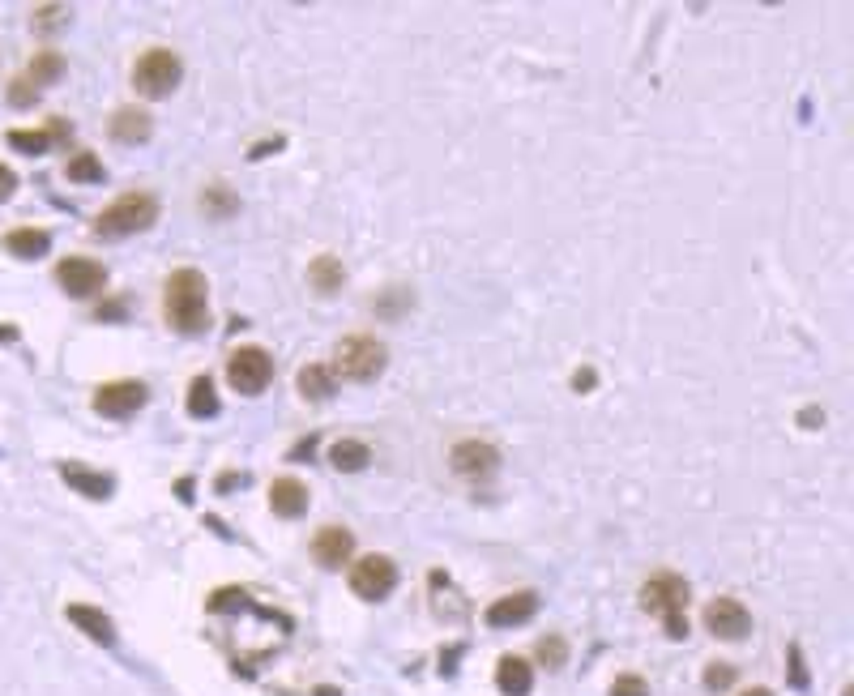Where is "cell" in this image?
<instances>
[{
	"mask_svg": "<svg viewBox=\"0 0 854 696\" xmlns=\"http://www.w3.org/2000/svg\"><path fill=\"white\" fill-rule=\"evenodd\" d=\"M163 316L176 334H205L210 325V282L201 270H176L163 287Z\"/></svg>",
	"mask_w": 854,
	"mask_h": 696,
	"instance_id": "1",
	"label": "cell"
},
{
	"mask_svg": "<svg viewBox=\"0 0 854 696\" xmlns=\"http://www.w3.org/2000/svg\"><path fill=\"white\" fill-rule=\"evenodd\" d=\"M641 607L662 615L667 624V637L671 641H684L688 637V620H684V607H688V581L675 577V573H658L641 585Z\"/></svg>",
	"mask_w": 854,
	"mask_h": 696,
	"instance_id": "2",
	"label": "cell"
},
{
	"mask_svg": "<svg viewBox=\"0 0 854 696\" xmlns=\"http://www.w3.org/2000/svg\"><path fill=\"white\" fill-rule=\"evenodd\" d=\"M158 218V201L150 193H124L116 197L107 210L94 218V235H107V240H120V235H137L150 231Z\"/></svg>",
	"mask_w": 854,
	"mask_h": 696,
	"instance_id": "3",
	"label": "cell"
},
{
	"mask_svg": "<svg viewBox=\"0 0 854 696\" xmlns=\"http://www.w3.org/2000/svg\"><path fill=\"white\" fill-rule=\"evenodd\" d=\"M180 77H184V65L171 47H150V52L137 56V65H133V86H137V94H146V99H167V94L180 86Z\"/></svg>",
	"mask_w": 854,
	"mask_h": 696,
	"instance_id": "4",
	"label": "cell"
},
{
	"mask_svg": "<svg viewBox=\"0 0 854 696\" xmlns=\"http://www.w3.org/2000/svg\"><path fill=\"white\" fill-rule=\"evenodd\" d=\"M334 372L342 381H376L385 372V346L368 338V334H355V338H342L338 351H334Z\"/></svg>",
	"mask_w": 854,
	"mask_h": 696,
	"instance_id": "5",
	"label": "cell"
},
{
	"mask_svg": "<svg viewBox=\"0 0 854 696\" xmlns=\"http://www.w3.org/2000/svg\"><path fill=\"white\" fill-rule=\"evenodd\" d=\"M270 376H274V359L261 351V346H240V351H231L227 359V381L248 393V398H257V393L270 385Z\"/></svg>",
	"mask_w": 854,
	"mask_h": 696,
	"instance_id": "6",
	"label": "cell"
},
{
	"mask_svg": "<svg viewBox=\"0 0 854 696\" xmlns=\"http://www.w3.org/2000/svg\"><path fill=\"white\" fill-rule=\"evenodd\" d=\"M56 282H60V291L65 295L90 299V295H99L107 287V270L99 261H90V257H65L56 265Z\"/></svg>",
	"mask_w": 854,
	"mask_h": 696,
	"instance_id": "7",
	"label": "cell"
},
{
	"mask_svg": "<svg viewBox=\"0 0 854 696\" xmlns=\"http://www.w3.org/2000/svg\"><path fill=\"white\" fill-rule=\"evenodd\" d=\"M393 585H398V564H393L389 556H363L351 564V590L359 598H385Z\"/></svg>",
	"mask_w": 854,
	"mask_h": 696,
	"instance_id": "8",
	"label": "cell"
},
{
	"mask_svg": "<svg viewBox=\"0 0 854 696\" xmlns=\"http://www.w3.org/2000/svg\"><path fill=\"white\" fill-rule=\"evenodd\" d=\"M146 385L141 381H107V385H99L94 389V398H90V406L99 410V415H107V419H124V415H137L141 406H146Z\"/></svg>",
	"mask_w": 854,
	"mask_h": 696,
	"instance_id": "9",
	"label": "cell"
},
{
	"mask_svg": "<svg viewBox=\"0 0 854 696\" xmlns=\"http://www.w3.org/2000/svg\"><path fill=\"white\" fill-rule=\"evenodd\" d=\"M705 628L714 632V637H722V641H739V637H748L752 615H748V607H743L739 598H714V603L705 607Z\"/></svg>",
	"mask_w": 854,
	"mask_h": 696,
	"instance_id": "10",
	"label": "cell"
},
{
	"mask_svg": "<svg viewBox=\"0 0 854 696\" xmlns=\"http://www.w3.org/2000/svg\"><path fill=\"white\" fill-rule=\"evenodd\" d=\"M534 611H539V594L517 590V594H504V598H496V603L487 607V624L492 628H517V624H526Z\"/></svg>",
	"mask_w": 854,
	"mask_h": 696,
	"instance_id": "11",
	"label": "cell"
},
{
	"mask_svg": "<svg viewBox=\"0 0 854 696\" xmlns=\"http://www.w3.org/2000/svg\"><path fill=\"white\" fill-rule=\"evenodd\" d=\"M351 551H355V539H351V530H342V526H325L312 539V556L321 568H342L351 560Z\"/></svg>",
	"mask_w": 854,
	"mask_h": 696,
	"instance_id": "12",
	"label": "cell"
},
{
	"mask_svg": "<svg viewBox=\"0 0 854 696\" xmlns=\"http://www.w3.org/2000/svg\"><path fill=\"white\" fill-rule=\"evenodd\" d=\"M449 462H453L457 474H487V470L500 466V453L487 445V440H457Z\"/></svg>",
	"mask_w": 854,
	"mask_h": 696,
	"instance_id": "13",
	"label": "cell"
},
{
	"mask_svg": "<svg viewBox=\"0 0 854 696\" xmlns=\"http://www.w3.org/2000/svg\"><path fill=\"white\" fill-rule=\"evenodd\" d=\"M60 479H65L73 492H82L86 500H107V496H112V474L86 470V466H77V462H60Z\"/></svg>",
	"mask_w": 854,
	"mask_h": 696,
	"instance_id": "14",
	"label": "cell"
},
{
	"mask_svg": "<svg viewBox=\"0 0 854 696\" xmlns=\"http://www.w3.org/2000/svg\"><path fill=\"white\" fill-rule=\"evenodd\" d=\"M496 688L504 696H530L534 688V671H530V662L526 658H513V654H504L496 662Z\"/></svg>",
	"mask_w": 854,
	"mask_h": 696,
	"instance_id": "15",
	"label": "cell"
},
{
	"mask_svg": "<svg viewBox=\"0 0 854 696\" xmlns=\"http://www.w3.org/2000/svg\"><path fill=\"white\" fill-rule=\"evenodd\" d=\"M65 615H69V624L82 628L90 641H99V645H112V641H116V628H112V620H107V615H103L99 607L69 603V607H65Z\"/></svg>",
	"mask_w": 854,
	"mask_h": 696,
	"instance_id": "16",
	"label": "cell"
},
{
	"mask_svg": "<svg viewBox=\"0 0 854 696\" xmlns=\"http://www.w3.org/2000/svg\"><path fill=\"white\" fill-rule=\"evenodd\" d=\"M150 133H154V120H150V112H141V107H120L112 116V137L124 141V146L150 141Z\"/></svg>",
	"mask_w": 854,
	"mask_h": 696,
	"instance_id": "17",
	"label": "cell"
},
{
	"mask_svg": "<svg viewBox=\"0 0 854 696\" xmlns=\"http://www.w3.org/2000/svg\"><path fill=\"white\" fill-rule=\"evenodd\" d=\"M47 248H52V235L43 227H18L5 235V252H13L18 261H39L47 257Z\"/></svg>",
	"mask_w": 854,
	"mask_h": 696,
	"instance_id": "18",
	"label": "cell"
},
{
	"mask_svg": "<svg viewBox=\"0 0 854 696\" xmlns=\"http://www.w3.org/2000/svg\"><path fill=\"white\" fill-rule=\"evenodd\" d=\"M270 509L278 517H299L308 509V487L299 483V479H274L270 487Z\"/></svg>",
	"mask_w": 854,
	"mask_h": 696,
	"instance_id": "19",
	"label": "cell"
},
{
	"mask_svg": "<svg viewBox=\"0 0 854 696\" xmlns=\"http://www.w3.org/2000/svg\"><path fill=\"white\" fill-rule=\"evenodd\" d=\"M329 462H334V470L355 474V470H368L372 449L363 445V440H334V449H329Z\"/></svg>",
	"mask_w": 854,
	"mask_h": 696,
	"instance_id": "20",
	"label": "cell"
},
{
	"mask_svg": "<svg viewBox=\"0 0 854 696\" xmlns=\"http://www.w3.org/2000/svg\"><path fill=\"white\" fill-rule=\"evenodd\" d=\"M60 73H65V56L52 52V47H43V52H35V60H30V69H26V82L30 86H52L60 82Z\"/></svg>",
	"mask_w": 854,
	"mask_h": 696,
	"instance_id": "21",
	"label": "cell"
},
{
	"mask_svg": "<svg viewBox=\"0 0 854 696\" xmlns=\"http://www.w3.org/2000/svg\"><path fill=\"white\" fill-rule=\"evenodd\" d=\"M65 176H69L73 184H103L107 171H103V158L94 154V150H77L69 163H65Z\"/></svg>",
	"mask_w": 854,
	"mask_h": 696,
	"instance_id": "22",
	"label": "cell"
},
{
	"mask_svg": "<svg viewBox=\"0 0 854 696\" xmlns=\"http://www.w3.org/2000/svg\"><path fill=\"white\" fill-rule=\"evenodd\" d=\"M342 278H346L342 261H338V257H329V252H325V257H316V261L308 265V282H312V287L321 291V295H334V291L342 287Z\"/></svg>",
	"mask_w": 854,
	"mask_h": 696,
	"instance_id": "23",
	"label": "cell"
},
{
	"mask_svg": "<svg viewBox=\"0 0 854 696\" xmlns=\"http://www.w3.org/2000/svg\"><path fill=\"white\" fill-rule=\"evenodd\" d=\"M188 415L193 419H214L218 415V393H214L210 376H193V385H188Z\"/></svg>",
	"mask_w": 854,
	"mask_h": 696,
	"instance_id": "24",
	"label": "cell"
},
{
	"mask_svg": "<svg viewBox=\"0 0 854 696\" xmlns=\"http://www.w3.org/2000/svg\"><path fill=\"white\" fill-rule=\"evenodd\" d=\"M299 393L312 402H325L329 393H334V372L321 368V363H308V368H299Z\"/></svg>",
	"mask_w": 854,
	"mask_h": 696,
	"instance_id": "25",
	"label": "cell"
},
{
	"mask_svg": "<svg viewBox=\"0 0 854 696\" xmlns=\"http://www.w3.org/2000/svg\"><path fill=\"white\" fill-rule=\"evenodd\" d=\"M9 146L22 154H47L52 150V129H9Z\"/></svg>",
	"mask_w": 854,
	"mask_h": 696,
	"instance_id": "26",
	"label": "cell"
},
{
	"mask_svg": "<svg viewBox=\"0 0 854 696\" xmlns=\"http://www.w3.org/2000/svg\"><path fill=\"white\" fill-rule=\"evenodd\" d=\"M201 210H205V214H218V218H223V214H231V210H235V197L227 193L223 184H210V188H205V193H201Z\"/></svg>",
	"mask_w": 854,
	"mask_h": 696,
	"instance_id": "27",
	"label": "cell"
},
{
	"mask_svg": "<svg viewBox=\"0 0 854 696\" xmlns=\"http://www.w3.org/2000/svg\"><path fill=\"white\" fill-rule=\"evenodd\" d=\"M539 658L547 662V667H564V662H568L564 637H543V641H539Z\"/></svg>",
	"mask_w": 854,
	"mask_h": 696,
	"instance_id": "28",
	"label": "cell"
},
{
	"mask_svg": "<svg viewBox=\"0 0 854 696\" xmlns=\"http://www.w3.org/2000/svg\"><path fill=\"white\" fill-rule=\"evenodd\" d=\"M611 696H650V688H645L641 675H615Z\"/></svg>",
	"mask_w": 854,
	"mask_h": 696,
	"instance_id": "29",
	"label": "cell"
},
{
	"mask_svg": "<svg viewBox=\"0 0 854 696\" xmlns=\"http://www.w3.org/2000/svg\"><path fill=\"white\" fill-rule=\"evenodd\" d=\"M35 99H39V90L30 86L26 77H18V82L9 86V103H13V107H30V103H35Z\"/></svg>",
	"mask_w": 854,
	"mask_h": 696,
	"instance_id": "30",
	"label": "cell"
},
{
	"mask_svg": "<svg viewBox=\"0 0 854 696\" xmlns=\"http://www.w3.org/2000/svg\"><path fill=\"white\" fill-rule=\"evenodd\" d=\"M731 679H735V671H731V667H709V671H705V688H709V692H718V688L731 684Z\"/></svg>",
	"mask_w": 854,
	"mask_h": 696,
	"instance_id": "31",
	"label": "cell"
},
{
	"mask_svg": "<svg viewBox=\"0 0 854 696\" xmlns=\"http://www.w3.org/2000/svg\"><path fill=\"white\" fill-rule=\"evenodd\" d=\"M65 5H43V9H35V22L39 26H56V22H65Z\"/></svg>",
	"mask_w": 854,
	"mask_h": 696,
	"instance_id": "32",
	"label": "cell"
},
{
	"mask_svg": "<svg viewBox=\"0 0 854 696\" xmlns=\"http://www.w3.org/2000/svg\"><path fill=\"white\" fill-rule=\"evenodd\" d=\"M13 188H18V180H13V171L0 163V201H9L13 197Z\"/></svg>",
	"mask_w": 854,
	"mask_h": 696,
	"instance_id": "33",
	"label": "cell"
},
{
	"mask_svg": "<svg viewBox=\"0 0 854 696\" xmlns=\"http://www.w3.org/2000/svg\"><path fill=\"white\" fill-rule=\"evenodd\" d=\"M573 385H577V393H590V385H594V368H581V372L573 376Z\"/></svg>",
	"mask_w": 854,
	"mask_h": 696,
	"instance_id": "34",
	"label": "cell"
},
{
	"mask_svg": "<svg viewBox=\"0 0 854 696\" xmlns=\"http://www.w3.org/2000/svg\"><path fill=\"white\" fill-rule=\"evenodd\" d=\"M790 662H795V684L803 688L808 684V671H803V662H799V645H790Z\"/></svg>",
	"mask_w": 854,
	"mask_h": 696,
	"instance_id": "35",
	"label": "cell"
},
{
	"mask_svg": "<svg viewBox=\"0 0 854 696\" xmlns=\"http://www.w3.org/2000/svg\"><path fill=\"white\" fill-rule=\"evenodd\" d=\"M743 696H773L769 688H752V692H743Z\"/></svg>",
	"mask_w": 854,
	"mask_h": 696,
	"instance_id": "36",
	"label": "cell"
}]
</instances>
